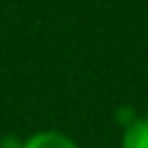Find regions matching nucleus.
Segmentation results:
<instances>
[{"instance_id":"1","label":"nucleus","mask_w":148,"mask_h":148,"mask_svg":"<svg viewBox=\"0 0 148 148\" xmlns=\"http://www.w3.org/2000/svg\"><path fill=\"white\" fill-rule=\"evenodd\" d=\"M21 148H81L62 130H36L21 140Z\"/></svg>"},{"instance_id":"2","label":"nucleus","mask_w":148,"mask_h":148,"mask_svg":"<svg viewBox=\"0 0 148 148\" xmlns=\"http://www.w3.org/2000/svg\"><path fill=\"white\" fill-rule=\"evenodd\" d=\"M120 148H148V114H135L122 127Z\"/></svg>"}]
</instances>
